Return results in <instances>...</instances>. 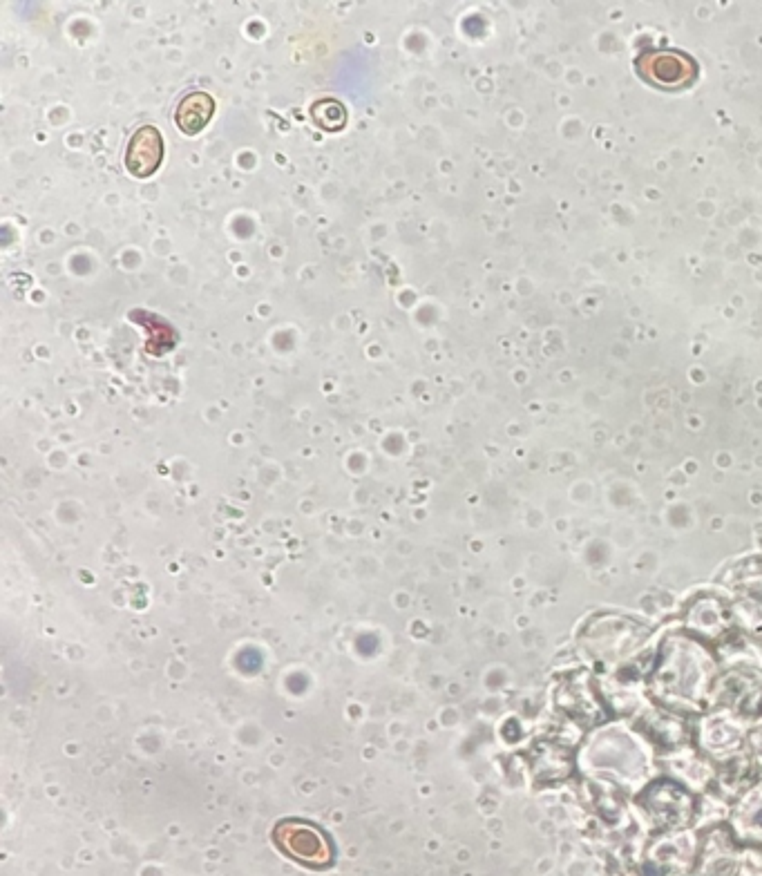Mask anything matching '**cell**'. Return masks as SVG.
<instances>
[{"instance_id": "cell-3", "label": "cell", "mask_w": 762, "mask_h": 876, "mask_svg": "<svg viewBox=\"0 0 762 876\" xmlns=\"http://www.w3.org/2000/svg\"><path fill=\"white\" fill-rule=\"evenodd\" d=\"M215 108H217V103L208 92L195 90V92L186 94V97L179 101V106L175 110L177 128L188 137L199 135V132H202L208 123H211Z\"/></svg>"}, {"instance_id": "cell-4", "label": "cell", "mask_w": 762, "mask_h": 876, "mask_svg": "<svg viewBox=\"0 0 762 876\" xmlns=\"http://www.w3.org/2000/svg\"><path fill=\"white\" fill-rule=\"evenodd\" d=\"M311 114H313V121H316L320 128L331 130V132L342 130L347 123V110L336 99H325V101L313 103Z\"/></svg>"}, {"instance_id": "cell-1", "label": "cell", "mask_w": 762, "mask_h": 876, "mask_svg": "<svg viewBox=\"0 0 762 876\" xmlns=\"http://www.w3.org/2000/svg\"><path fill=\"white\" fill-rule=\"evenodd\" d=\"M164 161V137L155 126L139 128L130 137L126 150V168L132 177L148 179L159 170Z\"/></svg>"}, {"instance_id": "cell-2", "label": "cell", "mask_w": 762, "mask_h": 876, "mask_svg": "<svg viewBox=\"0 0 762 876\" xmlns=\"http://www.w3.org/2000/svg\"><path fill=\"white\" fill-rule=\"evenodd\" d=\"M637 68L662 88H682L693 79V63L680 52H649L637 61Z\"/></svg>"}]
</instances>
